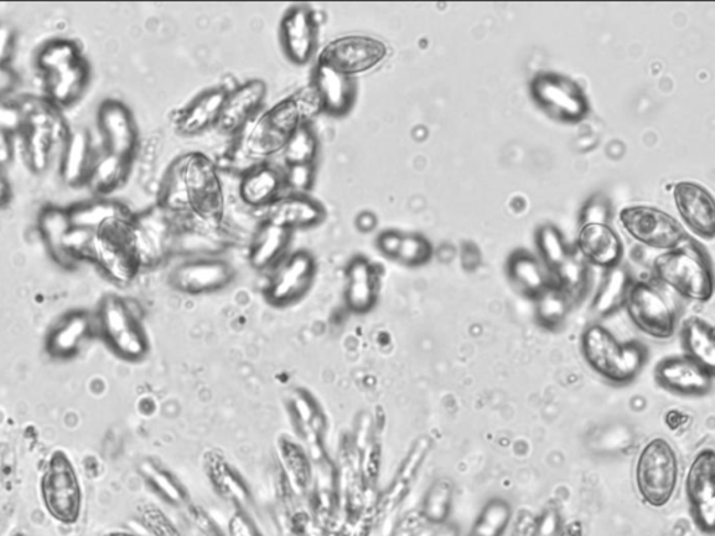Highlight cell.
Returning <instances> with one entry per match:
<instances>
[{"label":"cell","instance_id":"obj_1","mask_svg":"<svg viewBox=\"0 0 715 536\" xmlns=\"http://www.w3.org/2000/svg\"><path fill=\"white\" fill-rule=\"evenodd\" d=\"M222 188L219 171L209 158L189 154L170 167L161 189L160 205L179 216L221 224Z\"/></svg>","mask_w":715,"mask_h":536},{"label":"cell","instance_id":"obj_2","mask_svg":"<svg viewBox=\"0 0 715 536\" xmlns=\"http://www.w3.org/2000/svg\"><path fill=\"white\" fill-rule=\"evenodd\" d=\"M585 364L609 383L624 386L639 378L649 360V349L640 342L620 343L603 324L592 323L580 337Z\"/></svg>","mask_w":715,"mask_h":536},{"label":"cell","instance_id":"obj_3","mask_svg":"<svg viewBox=\"0 0 715 536\" xmlns=\"http://www.w3.org/2000/svg\"><path fill=\"white\" fill-rule=\"evenodd\" d=\"M658 281L692 302L707 303L714 295V272L701 245L688 239L654 261Z\"/></svg>","mask_w":715,"mask_h":536},{"label":"cell","instance_id":"obj_4","mask_svg":"<svg viewBox=\"0 0 715 536\" xmlns=\"http://www.w3.org/2000/svg\"><path fill=\"white\" fill-rule=\"evenodd\" d=\"M681 466L675 448L662 437L646 443L637 457L635 481L642 502L651 507L667 506L675 496Z\"/></svg>","mask_w":715,"mask_h":536},{"label":"cell","instance_id":"obj_5","mask_svg":"<svg viewBox=\"0 0 715 536\" xmlns=\"http://www.w3.org/2000/svg\"><path fill=\"white\" fill-rule=\"evenodd\" d=\"M179 216L163 205L133 214L131 242L140 268L157 266L175 249Z\"/></svg>","mask_w":715,"mask_h":536},{"label":"cell","instance_id":"obj_6","mask_svg":"<svg viewBox=\"0 0 715 536\" xmlns=\"http://www.w3.org/2000/svg\"><path fill=\"white\" fill-rule=\"evenodd\" d=\"M131 221H110L95 232L92 241L90 261L121 286L132 282L140 270L131 242Z\"/></svg>","mask_w":715,"mask_h":536},{"label":"cell","instance_id":"obj_7","mask_svg":"<svg viewBox=\"0 0 715 536\" xmlns=\"http://www.w3.org/2000/svg\"><path fill=\"white\" fill-rule=\"evenodd\" d=\"M98 324L111 348L122 358L142 359L148 350L146 333L139 322L136 313L121 297L107 295L102 299Z\"/></svg>","mask_w":715,"mask_h":536},{"label":"cell","instance_id":"obj_8","mask_svg":"<svg viewBox=\"0 0 715 536\" xmlns=\"http://www.w3.org/2000/svg\"><path fill=\"white\" fill-rule=\"evenodd\" d=\"M41 492L51 517L66 525L77 523L81 514V488L75 468L64 453L51 457Z\"/></svg>","mask_w":715,"mask_h":536},{"label":"cell","instance_id":"obj_9","mask_svg":"<svg viewBox=\"0 0 715 536\" xmlns=\"http://www.w3.org/2000/svg\"><path fill=\"white\" fill-rule=\"evenodd\" d=\"M630 321L650 338L666 342L676 332L678 317L668 299L647 281H634L625 303Z\"/></svg>","mask_w":715,"mask_h":536},{"label":"cell","instance_id":"obj_10","mask_svg":"<svg viewBox=\"0 0 715 536\" xmlns=\"http://www.w3.org/2000/svg\"><path fill=\"white\" fill-rule=\"evenodd\" d=\"M531 94L548 115L564 123H579L588 115L590 104L576 81L558 74L534 77Z\"/></svg>","mask_w":715,"mask_h":536},{"label":"cell","instance_id":"obj_11","mask_svg":"<svg viewBox=\"0 0 715 536\" xmlns=\"http://www.w3.org/2000/svg\"><path fill=\"white\" fill-rule=\"evenodd\" d=\"M619 220L631 238L652 249H676L689 239L673 216L649 205L626 208L620 211Z\"/></svg>","mask_w":715,"mask_h":536},{"label":"cell","instance_id":"obj_12","mask_svg":"<svg viewBox=\"0 0 715 536\" xmlns=\"http://www.w3.org/2000/svg\"><path fill=\"white\" fill-rule=\"evenodd\" d=\"M316 260L307 250L295 252L273 268L266 287L267 301L287 306L307 295L315 281Z\"/></svg>","mask_w":715,"mask_h":536},{"label":"cell","instance_id":"obj_13","mask_svg":"<svg viewBox=\"0 0 715 536\" xmlns=\"http://www.w3.org/2000/svg\"><path fill=\"white\" fill-rule=\"evenodd\" d=\"M686 496L697 527L708 535L715 528V453L704 448L693 458L686 476Z\"/></svg>","mask_w":715,"mask_h":536},{"label":"cell","instance_id":"obj_14","mask_svg":"<svg viewBox=\"0 0 715 536\" xmlns=\"http://www.w3.org/2000/svg\"><path fill=\"white\" fill-rule=\"evenodd\" d=\"M654 379L672 394L704 397L712 393L715 372L683 354L661 359L656 365Z\"/></svg>","mask_w":715,"mask_h":536},{"label":"cell","instance_id":"obj_15","mask_svg":"<svg viewBox=\"0 0 715 536\" xmlns=\"http://www.w3.org/2000/svg\"><path fill=\"white\" fill-rule=\"evenodd\" d=\"M386 56L387 46L382 41L365 35H350V37L337 38L326 46L319 59L354 77L375 69L386 59Z\"/></svg>","mask_w":715,"mask_h":536},{"label":"cell","instance_id":"obj_16","mask_svg":"<svg viewBox=\"0 0 715 536\" xmlns=\"http://www.w3.org/2000/svg\"><path fill=\"white\" fill-rule=\"evenodd\" d=\"M97 122L106 153L133 161L139 146V129L129 107L122 101L108 98L98 107Z\"/></svg>","mask_w":715,"mask_h":536},{"label":"cell","instance_id":"obj_17","mask_svg":"<svg viewBox=\"0 0 715 536\" xmlns=\"http://www.w3.org/2000/svg\"><path fill=\"white\" fill-rule=\"evenodd\" d=\"M234 277L235 270L230 263L207 256L183 263L175 268L169 280L179 292L201 295L224 290L234 281Z\"/></svg>","mask_w":715,"mask_h":536},{"label":"cell","instance_id":"obj_18","mask_svg":"<svg viewBox=\"0 0 715 536\" xmlns=\"http://www.w3.org/2000/svg\"><path fill=\"white\" fill-rule=\"evenodd\" d=\"M284 55L294 65L304 66L314 59L319 43V25L308 7H294L285 12L279 25Z\"/></svg>","mask_w":715,"mask_h":536},{"label":"cell","instance_id":"obj_19","mask_svg":"<svg viewBox=\"0 0 715 536\" xmlns=\"http://www.w3.org/2000/svg\"><path fill=\"white\" fill-rule=\"evenodd\" d=\"M267 96L266 82L255 79L227 91L216 127L222 134H240L258 116Z\"/></svg>","mask_w":715,"mask_h":536},{"label":"cell","instance_id":"obj_20","mask_svg":"<svg viewBox=\"0 0 715 536\" xmlns=\"http://www.w3.org/2000/svg\"><path fill=\"white\" fill-rule=\"evenodd\" d=\"M312 89L319 98L321 111L333 116H344L352 110L356 98L354 77L318 60L314 69Z\"/></svg>","mask_w":715,"mask_h":536},{"label":"cell","instance_id":"obj_21","mask_svg":"<svg viewBox=\"0 0 715 536\" xmlns=\"http://www.w3.org/2000/svg\"><path fill=\"white\" fill-rule=\"evenodd\" d=\"M679 214L682 215L689 228L704 239H713L715 235V204L713 196L701 185L679 182L673 188Z\"/></svg>","mask_w":715,"mask_h":536},{"label":"cell","instance_id":"obj_22","mask_svg":"<svg viewBox=\"0 0 715 536\" xmlns=\"http://www.w3.org/2000/svg\"><path fill=\"white\" fill-rule=\"evenodd\" d=\"M284 193V172L276 165L258 163L242 175L240 198L248 208L267 210Z\"/></svg>","mask_w":715,"mask_h":536},{"label":"cell","instance_id":"obj_23","mask_svg":"<svg viewBox=\"0 0 715 536\" xmlns=\"http://www.w3.org/2000/svg\"><path fill=\"white\" fill-rule=\"evenodd\" d=\"M266 220L285 230H305L320 225L326 219V209L309 194L284 193L266 210Z\"/></svg>","mask_w":715,"mask_h":536},{"label":"cell","instance_id":"obj_24","mask_svg":"<svg viewBox=\"0 0 715 536\" xmlns=\"http://www.w3.org/2000/svg\"><path fill=\"white\" fill-rule=\"evenodd\" d=\"M576 250L590 266L609 270L620 265L624 244L610 225L580 226Z\"/></svg>","mask_w":715,"mask_h":536},{"label":"cell","instance_id":"obj_25","mask_svg":"<svg viewBox=\"0 0 715 536\" xmlns=\"http://www.w3.org/2000/svg\"><path fill=\"white\" fill-rule=\"evenodd\" d=\"M95 143L87 129L70 131L64 143L61 177L69 187H85L97 159Z\"/></svg>","mask_w":715,"mask_h":536},{"label":"cell","instance_id":"obj_26","mask_svg":"<svg viewBox=\"0 0 715 536\" xmlns=\"http://www.w3.org/2000/svg\"><path fill=\"white\" fill-rule=\"evenodd\" d=\"M380 293L377 268L366 257L356 256L346 267L345 303L355 313L371 312Z\"/></svg>","mask_w":715,"mask_h":536},{"label":"cell","instance_id":"obj_27","mask_svg":"<svg viewBox=\"0 0 715 536\" xmlns=\"http://www.w3.org/2000/svg\"><path fill=\"white\" fill-rule=\"evenodd\" d=\"M90 80V65L81 58L75 65L45 75V98L59 110L72 107L85 94Z\"/></svg>","mask_w":715,"mask_h":536},{"label":"cell","instance_id":"obj_28","mask_svg":"<svg viewBox=\"0 0 715 536\" xmlns=\"http://www.w3.org/2000/svg\"><path fill=\"white\" fill-rule=\"evenodd\" d=\"M507 276L516 290L531 301L556 283L542 261L527 250L513 252L507 260Z\"/></svg>","mask_w":715,"mask_h":536},{"label":"cell","instance_id":"obj_29","mask_svg":"<svg viewBox=\"0 0 715 536\" xmlns=\"http://www.w3.org/2000/svg\"><path fill=\"white\" fill-rule=\"evenodd\" d=\"M292 239L293 231L264 221L249 250L251 266L256 270H273L285 259Z\"/></svg>","mask_w":715,"mask_h":536},{"label":"cell","instance_id":"obj_30","mask_svg":"<svg viewBox=\"0 0 715 536\" xmlns=\"http://www.w3.org/2000/svg\"><path fill=\"white\" fill-rule=\"evenodd\" d=\"M227 91L224 89H210L196 97L179 113L178 121H176L178 131L184 136H196V134L209 131L210 127H216Z\"/></svg>","mask_w":715,"mask_h":536},{"label":"cell","instance_id":"obj_31","mask_svg":"<svg viewBox=\"0 0 715 536\" xmlns=\"http://www.w3.org/2000/svg\"><path fill=\"white\" fill-rule=\"evenodd\" d=\"M634 277L626 266H615L605 270L592 303L595 317L609 319L625 309L626 299L634 283Z\"/></svg>","mask_w":715,"mask_h":536},{"label":"cell","instance_id":"obj_32","mask_svg":"<svg viewBox=\"0 0 715 536\" xmlns=\"http://www.w3.org/2000/svg\"><path fill=\"white\" fill-rule=\"evenodd\" d=\"M66 211L69 214L72 226L92 232L110 221L128 220L133 216L128 205L107 198L80 201V203L70 205Z\"/></svg>","mask_w":715,"mask_h":536},{"label":"cell","instance_id":"obj_33","mask_svg":"<svg viewBox=\"0 0 715 536\" xmlns=\"http://www.w3.org/2000/svg\"><path fill=\"white\" fill-rule=\"evenodd\" d=\"M682 345L689 358L715 372V332L713 324L702 317H689L683 323Z\"/></svg>","mask_w":715,"mask_h":536},{"label":"cell","instance_id":"obj_34","mask_svg":"<svg viewBox=\"0 0 715 536\" xmlns=\"http://www.w3.org/2000/svg\"><path fill=\"white\" fill-rule=\"evenodd\" d=\"M132 159L116 156V154L103 153L98 156L92 167L86 187L92 193L107 198L119 188H122L131 172Z\"/></svg>","mask_w":715,"mask_h":536},{"label":"cell","instance_id":"obj_35","mask_svg":"<svg viewBox=\"0 0 715 536\" xmlns=\"http://www.w3.org/2000/svg\"><path fill=\"white\" fill-rule=\"evenodd\" d=\"M25 115V127H38L54 134L62 146L69 136V127L58 107L52 104L46 98L22 96L18 98Z\"/></svg>","mask_w":715,"mask_h":536},{"label":"cell","instance_id":"obj_36","mask_svg":"<svg viewBox=\"0 0 715 536\" xmlns=\"http://www.w3.org/2000/svg\"><path fill=\"white\" fill-rule=\"evenodd\" d=\"M91 317L85 312L70 313L52 332L48 348L55 357L65 358L80 347L91 332Z\"/></svg>","mask_w":715,"mask_h":536},{"label":"cell","instance_id":"obj_37","mask_svg":"<svg viewBox=\"0 0 715 536\" xmlns=\"http://www.w3.org/2000/svg\"><path fill=\"white\" fill-rule=\"evenodd\" d=\"M70 230L72 223L66 209L55 208V205H45V208L40 211V234L43 236L44 244L48 247L51 255L62 263V265H66L64 242Z\"/></svg>","mask_w":715,"mask_h":536},{"label":"cell","instance_id":"obj_38","mask_svg":"<svg viewBox=\"0 0 715 536\" xmlns=\"http://www.w3.org/2000/svg\"><path fill=\"white\" fill-rule=\"evenodd\" d=\"M590 277H592V272H590L588 263L574 250L569 259L559 267L556 275L552 276L553 282L557 283L559 290L563 291L573 305L582 302L584 297L587 295Z\"/></svg>","mask_w":715,"mask_h":536},{"label":"cell","instance_id":"obj_39","mask_svg":"<svg viewBox=\"0 0 715 536\" xmlns=\"http://www.w3.org/2000/svg\"><path fill=\"white\" fill-rule=\"evenodd\" d=\"M536 321L548 332H558L566 323L573 303L559 290L557 283L536 299Z\"/></svg>","mask_w":715,"mask_h":536},{"label":"cell","instance_id":"obj_40","mask_svg":"<svg viewBox=\"0 0 715 536\" xmlns=\"http://www.w3.org/2000/svg\"><path fill=\"white\" fill-rule=\"evenodd\" d=\"M25 161L31 171L44 172L50 167L52 154L61 142L54 134L38 127H25L22 134Z\"/></svg>","mask_w":715,"mask_h":536},{"label":"cell","instance_id":"obj_41","mask_svg":"<svg viewBox=\"0 0 715 536\" xmlns=\"http://www.w3.org/2000/svg\"><path fill=\"white\" fill-rule=\"evenodd\" d=\"M536 244L540 260L551 276L556 275L559 267L573 254V249L564 241L561 230L552 224H546L538 228Z\"/></svg>","mask_w":715,"mask_h":536},{"label":"cell","instance_id":"obj_42","mask_svg":"<svg viewBox=\"0 0 715 536\" xmlns=\"http://www.w3.org/2000/svg\"><path fill=\"white\" fill-rule=\"evenodd\" d=\"M287 165L315 164L319 156V138L310 125H304L289 134L282 149Z\"/></svg>","mask_w":715,"mask_h":536},{"label":"cell","instance_id":"obj_43","mask_svg":"<svg viewBox=\"0 0 715 536\" xmlns=\"http://www.w3.org/2000/svg\"><path fill=\"white\" fill-rule=\"evenodd\" d=\"M85 56L81 55L79 44L70 40H52L41 48L37 55V66L44 75L54 74L75 65Z\"/></svg>","mask_w":715,"mask_h":536},{"label":"cell","instance_id":"obj_44","mask_svg":"<svg viewBox=\"0 0 715 536\" xmlns=\"http://www.w3.org/2000/svg\"><path fill=\"white\" fill-rule=\"evenodd\" d=\"M513 520V510L504 499H491L481 510L471 536H504Z\"/></svg>","mask_w":715,"mask_h":536},{"label":"cell","instance_id":"obj_45","mask_svg":"<svg viewBox=\"0 0 715 536\" xmlns=\"http://www.w3.org/2000/svg\"><path fill=\"white\" fill-rule=\"evenodd\" d=\"M454 487L448 478H440L429 488L424 499V517L432 524H444L453 506Z\"/></svg>","mask_w":715,"mask_h":536},{"label":"cell","instance_id":"obj_46","mask_svg":"<svg viewBox=\"0 0 715 536\" xmlns=\"http://www.w3.org/2000/svg\"><path fill=\"white\" fill-rule=\"evenodd\" d=\"M433 256V246L425 236L418 234L403 235L396 260L408 267L427 265Z\"/></svg>","mask_w":715,"mask_h":536},{"label":"cell","instance_id":"obj_47","mask_svg":"<svg viewBox=\"0 0 715 536\" xmlns=\"http://www.w3.org/2000/svg\"><path fill=\"white\" fill-rule=\"evenodd\" d=\"M285 193L308 194L316 180L315 164L287 165L283 169Z\"/></svg>","mask_w":715,"mask_h":536},{"label":"cell","instance_id":"obj_48","mask_svg":"<svg viewBox=\"0 0 715 536\" xmlns=\"http://www.w3.org/2000/svg\"><path fill=\"white\" fill-rule=\"evenodd\" d=\"M610 219H613V204L603 193L592 196L580 211V226L609 225Z\"/></svg>","mask_w":715,"mask_h":536},{"label":"cell","instance_id":"obj_49","mask_svg":"<svg viewBox=\"0 0 715 536\" xmlns=\"http://www.w3.org/2000/svg\"><path fill=\"white\" fill-rule=\"evenodd\" d=\"M0 131L10 136H22L25 131V115L18 100L0 98Z\"/></svg>","mask_w":715,"mask_h":536},{"label":"cell","instance_id":"obj_50","mask_svg":"<svg viewBox=\"0 0 715 536\" xmlns=\"http://www.w3.org/2000/svg\"><path fill=\"white\" fill-rule=\"evenodd\" d=\"M139 515L144 528H147L154 536H179L178 531L157 507L143 506L139 510Z\"/></svg>","mask_w":715,"mask_h":536},{"label":"cell","instance_id":"obj_51","mask_svg":"<svg viewBox=\"0 0 715 536\" xmlns=\"http://www.w3.org/2000/svg\"><path fill=\"white\" fill-rule=\"evenodd\" d=\"M210 469L212 482H216L217 487L222 489V491H226V493H235L234 491L245 493L242 489L241 479L237 477V473L227 464L217 461L211 464Z\"/></svg>","mask_w":715,"mask_h":536},{"label":"cell","instance_id":"obj_52","mask_svg":"<svg viewBox=\"0 0 715 536\" xmlns=\"http://www.w3.org/2000/svg\"><path fill=\"white\" fill-rule=\"evenodd\" d=\"M148 479L160 489L161 493L167 494L170 499L180 500L184 498L183 489L175 482V479L165 472L164 469L150 466Z\"/></svg>","mask_w":715,"mask_h":536},{"label":"cell","instance_id":"obj_53","mask_svg":"<svg viewBox=\"0 0 715 536\" xmlns=\"http://www.w3.org/2000/svg\"><path fill=\"white\" fill-rule=\"evenodd\" d=\"M15 48V33L7 23H0V65H10Z\"/></svg>","mask_w":715,"mask_h":536},{"label":"cell","instance_id":"obj_54","mask_svg":"<svg viewBox=\"0 0 715 536\" xmlns=\"http://www.w3.org/2000/svg\"><path fill=\"white\" fill-rule=\"evenodd\" d=\"M403 234L397 231H385L377 236V247L388 259L396 260L398 249H400Z\"/></svg>","mask_w":715,"mask_h":536},{"label":"cell","instance_id":"obj_55","mask_svg":"<svg viewBox=\"0 0 715 536\" xmlns=\"http://www.w3.org/2000/svg\"><path fill=\"white\" fill-rule=\"evenodd\" d=\"M19 86V75L10 65H0V98H7Z\"/></svg>","mask_w":715,"mask_h":536},{"label":"cell","instance_id":"obj_56","mask_svg":"<svg viewBox=\"0 0 715 536\" xmlns=\"http://www.w3.org/2000/svg\"><path fill=\"white\" fill-rule=\"evenodd\" d=\"M14 157L13 137L0 131V171L12 164Z\"/></svg>","mask_w":715,"mask_h":536},{"label":"cell","instance_id":"obj_57","mask_svg":"<svg viewBox=\"0 0 715 536\" xmlns=\"http://www.w3.org/2000/svg\"><path fill=\"white\" fill-rule=\"evenodd\" d=\"M355 225L356 228L364 232V234H370V232L376 228V215L371 213V211H364V213L356 216Z\"/></svg>","mask_w":715,"mask_h":536},{"label":"cell","instance_id":"obj_58","mask_svg":"<svg viewBox=\"0 0 715 536\" xmlns=\"http://www.w3.org/2000/svg\"><path fill=\"white\" fill-rule=\"evenodd\" d=\"M13 199L12 185L3 172L0 171V209L7 208Z\"/></svg>","mask_w":715,"mask_h":536},{"label":"cell","instance_id":"obj_59","mask_svg":"<svg viewBox=\"0 0 715 536\" xmlns=\"http://www.w3.org/2000/svg\"><path fill=\"white\" fill-rule=\"evenodd\" d=\"M459 529L453 524H440L439 529L433 536H459Z\"/></svg>","mask_w":715,"mask_h":536},{"label":"cell","instance_id":"obj_60","mask_svg":"<svg viewBox=\"0 0 715 536\" xmlns=\"http://www.w3.org/2000/svg\"><path fill=\"white\" fill-rule=\"evenodd\" d=\"M106 536H134V535L124 534V533H111V534H108Z\"/></svg>","mask_w":715,"mask_h":536}]
</instances>
